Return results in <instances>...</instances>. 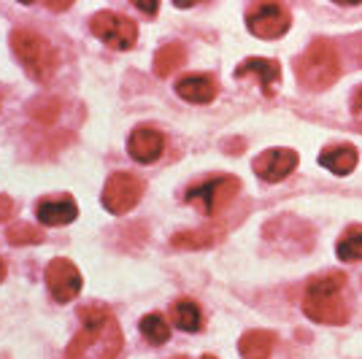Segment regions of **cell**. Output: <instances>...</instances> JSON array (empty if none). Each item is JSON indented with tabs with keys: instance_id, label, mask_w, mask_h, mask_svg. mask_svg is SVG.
Listing matches in <instances>:
<instances>
[{
	"instance_id": "17",
	"label": "cell",
	"mask_w": 362,
	"mask_h": 359,
	"mask_svg": "<svg viewBox=\"0 0 362 359\" xmlns=\"http://www.w3.org/2000/svg\"><path fill=\"white\" fill-rule=\"evenodd\" d=\"M222 238V230H214V227H206V230H189V233H179L170 238V246L173 249H209L216 240Z\"/></svg>"
},
{
	"instance_id": "25",
	"label": "cell",
	"mask_w": 362,
	"mask_h": 359,
	"mask_svg": "<svg viewBox=\"0 0 362 359\" xmlns=\"http://www.w3.org/2000/svg\"><path fill=\"white\" fill-rule=\"evenodd\" d=\"M136 8H138V11H144V14H154L160 6H144V3H138V0H136Z\"/></svg>"
},
{
	"instance_id": "15",
	"label": "cell",
	"mask_w": 362,
	"mask_h": 359,
	"mask_svg": "<svg viewBox=\"0 0 362 359\" xmlns=\"http://www.w3.org/2000/svg\"><path fill=\"white\" fill-rule=\"evenodd\" d=\"M360 163V154L354 146L349 143H338V146H327V149L319 154V165L327 167L335 176H349Z\"/></svg>"
},
{
	"instance_id": "28",
	"label": "cell",
	"mask_w": 362,
	"mask_h": 359,
	"mask_svg": "<svg viewBox=\"0 0 362 359\" xmlns=\"http://www.w3.org/2000/svg\"><path fill=\"white\" fill-rule=\"evenodd\" d=\"M176 359H189V357H176Z\"/></svg>"
},
{
	"instance_id": "26",
	"label": "cell",
	"mask_w": 362,
	"mask_h": 359,
	"mask_svg": "<svg viewBox=\"0 0 362 359\" xmlns=\"http://www.w3.org/2000/svg\"><path fill=\"white\" fill-rule=\"evenodd\" d=\"M6 278V265H3V259H0V281Z\"/></svg>"
},
{
	"instance_id": "2",
	"label": "cell",
	"mask_w": 362,
	"mask_h": 359,
	"mask_svg": "<svg viewBox=\"0 0 362 359\" xmlns=\"http://www.w3.org/2000/svg\"><path fill=\"white\" fill-rule=\"evenodd\" d=\"M341 292H344L341 273H327V276L314 278L303 295V314L317 324H330V327L346 324L349 305Z\"/></svg>"
},
{
	"instance_id": "20",
	"label": "cell",
	"mask_w": 362,
	"mask_h": 359,
	"mask_svg": "<svg viewBox=\"0 0 362 359\" xmlns=\"http://www.w3.org/2000/svg\"><path fill=\"white\" fill-rule=\"evenodd\" d=\"M187 60V52H184V46L181 44H165L157 54H154V73L160 76V78H165L170 76L179 65H184Z\"/></svg>"
},
{
	"instance_id": "14",
	"label": "cell",
	"mask_w": 362,
	"mask_h": 359,
	"mask_svg": "<svg viewBox=\"0 0 362 359\" xmlns=\"http://www.w3.org/2000/svg\"><path fill=\"white\" fill-rule=\"evenodd\" d=\"M38 222L46 227H62L76 222L78 216V206H76L71 197H57V200H41L38 208H35Z\"/></svg>"
},
{
	"instance_id": "29",
	"label": "cell",
	"mask_w": 362,
	"mask_h": 359,
	"mask_svg": "<svg viewBox=\"0 0 362 359\" xmlns=\"http://www.w3.org/2000/svg\"><path fill=\"white\" fill-rule=\"evenodd\" d=\"M357 130H362V124H357Z\"/></svg>"
},
{
	"instance_id": "5",
	"label": "cell",
	"mask_w": 362,
	"mask_h": 359,
	"mask_svg": "<svg viewBox=\"0 0 362 359\" xmlns=\"http://www.w3.org/2000/svg\"><path fill=\"white\" fill-rule=\"evenodd\" d=\"M241 192V181L235 176H216L203 184H195L184 192V203L197 208L203 216H216L222 208L233 203V197Z\"/></svg>"
},
{
	"instance_id": "22",
	"label": "cell",
	"mask_w": 362,
	"mask_h": 359,
	"mask_svg": "<svg viewBox=\"0 0 362 359\" xmlns=\"http://www.w3.org/2000/svg\"><path fill=\"white\" fill-rule=\"evenodd\" d=\"M8 240H11V243H41L44 235L30 225H16L8 230Z\"/></svg>"
},
{
	"instance_id": "10",
	"label": "cell",
	"mask_w": 362,
	"mask_h": 359,
	"mask_svg": "<svg viewBox=\"0 0 362 359\" xmlns=\"http://www.w3.org/2000/svg\"><path fill=\"white\" fill-rule=\"evenodd\" d=\"M298 151L287 149V146H276V149L262 151L259 157H255L252 163V170L257 173L259 181H268V184H276V181H284L298 167Z\"/></svg>"
},
{
	"instance_id": "23",
	"label": "cell",
	"mask_w": 362,
	"mask_h": 359,
	"mask_svg": "<svg viewBox=\"0 0 362 359\" xmlns=\"http://www.w3.org/2000/svg\"><path fill=\"white\" fill-rule=\"evenodd\" d=\"M11 211H14V203H11V197L0 195V222H3V219H8V216H11Z\"/></svg>"
},
{
	"instance_id": "7",
	"label": "cell",
	"mask_w": 362,
	"mask_h": 359,
	"mask_svg": "<svg viewBox=\"0 0 362 359\" xmlns=\"http://www.w3.org/2000/svg\"><path fill=\"white\" fill-rule=\"evenodd\" d=\"M289 25H292V16H289L287 6H281V3H257L246 14L249 33L257 38H268V41L281 38L289 30Z\"/></svg>"
},
{
	"instance_id": "13",
	"label": "cell",
	"mask_w": 362,
	"mask_h": 359,
	"mask_svg": "<svg viewBox=\"0 0 362 359\" xmlns=\"http://www.w3.org/2000/svg\"><path fill=\"white\" fill-rule=\"evenodd\" d=\"M176 95L189 103H211L216 98V81L209 73H189L176 81Z\"/></svg>"
},
{
	"instance_id": "9",
	"label": "cell",
	"mask_w": 362,
	"mask_h": 359,
	"mask_svg": "<svg viewBox=\"0 0 362 359\" xmlns=\"http://www.w3.org/2000/svg\"><path fill=\"white\" fill-rule=\"evenodd\" d=\"M46 286L57 302H71L81 292V273L71 259H52L46 265Z\"/></svg>"
},
{
	"instance_id": "4",
	"label": "cell",
	"mask_w": 362,
	"mask_h": 359,
	"mask_svg": "<svg viewBox=\"0 0 362 359\" xmlns=\"http://www.w3.org/2000/svg\"><path fill=\"white\" fill-rule=\"evenodd\" d=\"M11 49H14L16 60L25 65L28 76H33L35 81H49L57 71V52L38 33L25 30V28L14 30L11 33Z\"/></svg>"
},
{
	"instance_id": "16",
	"label": "cell",
	"mask_w": 362,
	"mask_h": 359,
	"mask_svg": "<svg viewBox=\"0 0 362 359\" xmlns=\"http://www.w3.org/2000/svg\"><path fill=\"white\" fill-rule=\"evenodd\" d=\"M273 346H276V335L268 329H249L238 343L241 359H271Z\"/></svg>"
},
{
	"instance_id": "3",
	"label": "cell",
	"mask_w": 362,
	"mask_h": 359,
	"mask_svg": "<svg viewBox=\"0 0 362 359\" xmlns=\"http://www.w3.org/2000/svg\"><path fill=\"white\" fill-rule=\"evenodd\" d=\"M295 76L305 90L325 92L332 87L341 76V60H338V49L327 38H317L305 46L300 57L295 60Z\"/></svg>"
},
{
	"instance_id": "8",
	"label": "cell",
	"mask_w": 362,
	"mask_h": 359,
	"mask_svg": "<svg viewBox=\"0 0 362 359\" xmlns=\"http://www.w3.org/2000/svg\"><path fill=\"white\" fill-rule=\"evenodd\" d=\"M141 197H144V181L133 173H124V170L114 173L103 187V206L117 216L136 208Z\"/></svg>"
},
{
	"instance_id": "6",
	"label": "cell",
	"mask_w": 362,
	"mask_h": 359,
	"mask_svg": "<svg viewBox=\"0 0 362 359\" xmlns=\"http://www.w3.org/2000/svg\"><path fill=\"white\" fill-rule=\"evenodd\" d=\"M90 30L95 38H100L103 44H108L111 49H119V52L133 49L138 38L136 22L127 19L124 14H117V11H98L90 19Z\"/></svg>"
},
{
	"instance_id": "19",
	"label": "cell",
	"mask_w": 362,
	"mask_h": 359,
	"mask_svg": "<svg viewBox=\"0 0 362 359\" xmlns=\"http://www.w3.org/2000/svg\"><path fill=\"white\" fill-rule=\"evenodd\" d=\"M335 254L344 262H360L362 259V225H349L344 235L338 238Z\"/></svg>"
},
{
	"instance_id": "21",
	"label": "cell",
	"mask_w": 362,
	"mask_h": 359,
	"mask_svg": "<svg viewBox=\"0 0 362 359\" xmlns=\"http://www.w3.org/2000/svg\"><path fill=\"white\" fill-rule=\"evenodd\" d=\"M141 332H144V338L154 346H163L170 341V324L165 322V316L163 314H146L141 319Z\"/></svg>"
},
{
	"instance_id": "27",
	"label": "cell",
	"mask_w": 362,
	"mask_h": 359,
	"mask_svg": "<svg viewBox=\"0 0 362 359\" xmlns=\"http://www.w3.org/2000/svg\"><path fill=\"white\" fill-rule=\"evenodd\" d=\"M203 359H216V357H214V354H206V357H203Z\"/></svg>"
},
{
	"instance_id": "1",
	"label": "cell",
	"mask_w": 362,
	"mask_h": 359,
	"mask_svg": "<svg viewBox=\"0 0 362 359\" xmlns=\"http://www.w3.org/2000/svg\"><path fill=\"white\" fill-rule=\"evenodd\" d=\"M81 324L84 327L71 341L65 359H117L122 351V329L108 308H81Z\"/></svg>"
},
{
	"instance_id": "11",
	"label": "cell",
	"mask_w": 362,
	"mask_h": 359,
	"mask_svg": "<svg viewBox=\"0 0 362 359\" xmlns=\"http://www.w3.org/2000/svg\"><path fill=\"white\" fill-rule=\"evenodd\" d=\"M127 151H130V157H133L136 163L149 165L163 157V151H165V138H163V133H160L157 127L141 124V127H136V130L130 133V138H127Z\"/></svg>"
},
{
	"instance_id": "18",
	"label": "cell",
	"mask_w": 362,
	"mask_h": 359,
	"mask_svg": "<svg viewBox=\"0 0 362 359\" xmlns=\"http://www.w3.org/2000/svg\"><path fill=\"white\" fill-rule=\"evenodd\" d=\"M173 322H176V327L184 329V332H197L200 329V322H203V316H200V308H197V302L192 298H181L173 302Z\"/></svg>"
},
{
	"instance_id": "12",
	"label": "cell",
	"mask_w": 362,
	"mask_h": 359,
	"mask_svg": "<svg viewBox=\"0 0 362 359\" xmlns=\"http://www.w3.org/2000/svg\"><path fill=\"white\" fill-rule=\"evenodd\" d=\"M243 76H257L259 78V87L265 98H273L279 87H281V65L276 60H265V57H249L235 68V78Z\"/></svg>"
},
{
	"instance_id": "24",
	"label": "cell",
	"mask_w": 362,
	"mask_h": 359,
	"mask_svg": "<svg viewBox=\"0 0 362 359\" xmlns=\"http://www.w3.org/2000/svg\"><path fill=\"white\" fill-rule=\"evenodd\" d=\"M351 108H354V111H362V87L354 92V98H351Z\"/></svg>"
}]
</instances>
